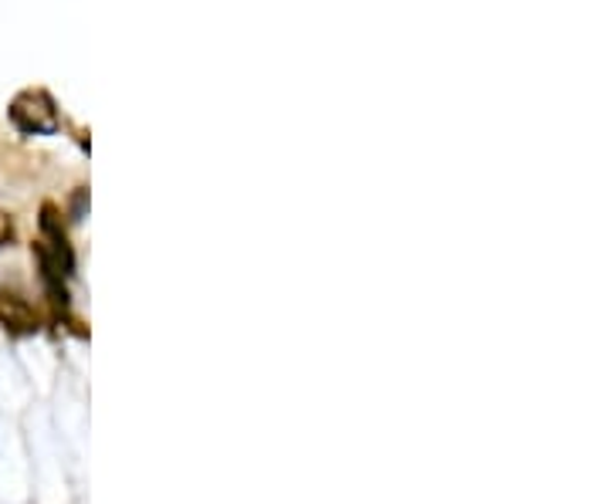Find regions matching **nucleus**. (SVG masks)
Listing matches in <instances>:
<instances>
[{
  "instance_id": "obj_1",
  "label": "nucleus",
  "mask_w": 609,
  "mask_h": 504,
  "mask_svg": "<svg viewBox=\"0 0 609 504\" xmlns=\"http://www.w3.org/2000/svg\"><path fill=\"white\" fill-rule=\"evenodd\" d=\"M11 119L21 132H31V135L58 132V109L48 91H21L11 102Z\"/></svg>"
},
{
  "instance_id": "obj_2",
  "label": "nucleus",
  "mask_w": 609,
  "mask_h": 504,
  "mask_svg": "<svg viewBox=\"0 0 609 504\" xmlns=\"http://www.w3.org/2000/svg\"><path fill=\"white\" fill-rule=\"evenodd\" d=\"M0 322H4V329L14 332V336H34L41 329L37 311L31 308V302L14 295V292L0 295Z\"/></svg>"
},
{
  "instance_id": "obj_3",
  "label": "nucleus",
  "mask_w": 609,
  "mask_h": 504,
  "mask_svg": "<svg viewBox=\"0 0 609 504\" xmlns=\"http://www.w3.org/2000/svg\"><path fill=\"white\" fill-rule=\"evenodd\" d=\"M11 241H14V223L4 213H0V248H8Z\"/></svg>"
}]
</instances>
